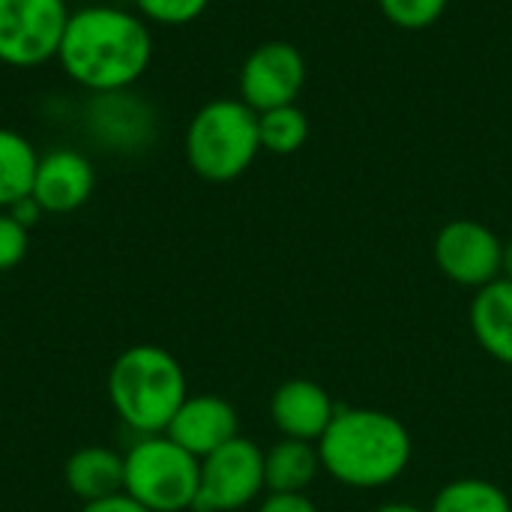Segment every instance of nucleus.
Returning <instances> with one entry per match:
<instances>
[{
  "mask_svg": "<svg viewBox=\"0 0 512 512\" xmlns=\"http://www.w3.org/2000/svg\"><path fill=\"white\" fill-rule=\"evenodd\" d=\"M153 36L138 12L120 6H84L69 15L57 63L90 93L129 90L150 66Z\"/></svg>",
  "mask_w": 512,
  "mask_h": 512,
  "instance_id": "obj_1",
  "label": "nucleus"
},
{
  "mask_svg": "<svg viewBox=\"0 0 512 512\" xmlns=\"http://www.w3.org/2000/svg\"><path fill=\"white\" fill-rule=\"evenodd\" d=\"M321 468L348 489L396 483L414 456L408 426L378 408H339L318 441Z\"/></svg>",
  "mask_w": 512,
  "mask_h": 512,
  "instance_id": "obj_2",
  "label": "nucleus"
},
{
  "mask_svg": "<svg viewBox=\"0 0 512 512\" xmlns=\"http://www.w3.org/2000/svg\"><path fill=\"white\" fill-rule=\"evenodd\" d=\"M189 384L180 360L159 345L126 348L108 372V402L120 423L141 435H165Z\"/></svg>",
  "mask_w": 512,
  "mask_h": 512,
  "instance_id": "obj_3",
  "label": "nucleus"
},
{
  "mask_svg": "<svg viewBox=\"0 0 512 512\" xmlns=\"http://www.w3.org/2000/svg\"><path fill=\"white\" fill-rule=\"evenodd\" d=\"M261 153L258 111L243 99H213L195 111L186 129L189 168L207 183H231Z\"/></svg>",
  "mask_w": 512,
  "mask_h": 512,
  "instance_id": "obj_4",
  "label": "nucleus"
},
{
  "mask_svg": "<svg viewBox=\"0 0 512 512\" xmlns=\"http://www.w3.org/2000/svg\"><path fill=\"white\" fill-rule=\"evenodd\" d=\"M123 492L150 512H183L195 507L201 459L186 453L168 435H141L123 453Z\"/></svg>",
  "mask_w": 512,
  "mask_h": 512,
  "instance_id": "obj_5",
  "label": "nucleus"
},
{
  "mask_svg": "<svg viewBox=\"0 0 512 512\" xmlns=\"http://www.w3.org/2000/svg\"><path fill=\"white\" fill-rule=\"evenodd\" d=\"M69 15L66 0H0V63L33 69L57 60Z\"/></svg>",
  "mask_w": 512,
  "mask_h": 512,
  "instance_id": "obj_6",
  "label": "nucleus"
},
{
  "mask_svg": "<svg viewBox=\"0 0 512 512\" xmlns=\"http://www.w3.org/2000/svg\"><path fill=\"white\" fill-rule=\"evenodd\" d=\"M267 492L264 483V450L237 435L216 453L201 459V483L195 512H234L249 507Z\"/></svg>",
  "mask_w": 512,
  "mask_h": 512,
  "instance_id": "obj_7",
  "label": "nucleus"
},
{
  "mask_svg": "<svg viewBox=\"0 0 512 512\" xmlns=\"http://www.w3.org/2000/svg\"><path fill=\"white\" fill-rule=\"evenodd\" d=\"M432 255L438 270L462 288L480 291L489 282L501 279L504 243L489 225L477 219L447 222L435 237Z\"/></svg>",
  "mask_w": 512,
  "mask_h": 512,
  "instance_id": "obj_8",
  "label": "nucleus"
},
{
  "mask_svg": "<svg viewBox=\"0 0 512 512\" xmlns=\"http://www.w3.org/2000/svg\"><path fill=\"white\" fill-rule=\"evenodd\" d=\"M306 84V60L285 39L261 42L240 66V99L252 111L294 105Z\"/></svg>",
  "mask_w": 512,
  "mask_h": 512,
  "instance_id": "obj_9",
  "label": "nucleus"
},
{
  "mask_svg": "<svg viewBox=\"0 0 512 512\" xmlns=\"http://www.w3.org/2000/svg\"><path fill=\"white\" fill-rule=\"evenodd\" d=\"M84 126L96 138L99 147L132 153L153 141L156 114L150 102L135 96L129 87V90L93 93L84 108Z\"/></svg>",
  "mask_w": 512,
  "mask_h": 512,
  "instance_id": "obj_10",
  "label": "nucleus"
},
{
  "mask_svg": "<svg viewBox=\"0 0 512 512\" xmlns=\"http://www.w3.org/2000/svg\"><path fill=\"white\" fill-rule=\"evenodd\" d=\"M165 435L195 459H204L240 435V417L228 399L213 393H198V396H186Z\"/></svg>",
  "mask_w": 512,
  "mask_h": 512,
  "instance_id": "obj_11",
  "label": "nucleus"
},
{
  "mask_svg": "<svg viewBox=\"0 0 512 512\" xmlns=\"http://www.w3.org/2000/svg\"><path fill=\"white\" fill-rule=\"evenodd\" d=\"M93 189H96V171L84 153L57 147L39 156L30 195L39 201L45 213H54V216L75 213L78 207L90 201Z\"/></svg>",
  "mask_w": 512,
  "mask_h": 512,
  "instance_id": "obj_12",
  "label": "nucleus"
},
{
  "mask_svg": "<svg viewBox=\"0 0 512 512\" xmlns=\"http://www.w3.org/2000/svg\"><path fill=\"white\" fill-rule=\"evenodd\" d=\"M339 405L333 396L309 378H291L276 387L270 399V420L282 432V438L318 444L330 429Z\"/></svg>",
  "mask_w": 512,
  "mask_h": 512,
  "instance_id": "obj_13",
  "label": "nucleus"
},
{
  "mask_svg": "<svg viewBox=\"0 0 512 512\" xmlns=\"http://www.w3.org/2000/svg\"><path fill=\"white\" fill-rule=\"evenodd\" d=\"M471 333L477 345L498 363L512 366V282L495 279L474 291L471 300Z\"/></svg>",
  "mask_w": 512,
  "mask_h": 512,
  "instance_id": "obj_14",
  "label": "nucleus"
},
{
  "mask_svg": "<svg viewBox=\"0 0 512 512\" xmlns=\"http://www.w3.org/2000/svg\"><path fill=\"white\" fill-rule=\"evenodd\" d=\"M63 480L66 489L84 504L111 498L123 492V480H126L123 453L111 447H81L66 459Z\"/></svg>",
  "mask_w": 512,
  "mask_h": 512,
  "instance_id": "obj_15",
  "label": "nucleus"
},
{
  "mask_svg": "<svg viewBox=\"0 0 512 512\" xmlns=\"http://www.w3.org/2000/svg\"><path fill=\"white\" fill-rule=\"evenodd\" d=\"M321 471L324 468H321L318 444L282 438L270 450H264V483H267V492L300 495V492H306L318 480Z\"/></svg>",
  "mask_w": 512,
  "mask_h": 512,
  "instance_id": "obj_16",
  "label": "nucleus"
},
{
  "mask_svg": "<svg viewBox=\"0 0 512 512\" xmlns=\"http://www.w3.org/2000/svg\"><path fill=\"white\" fill-rule=\"evenodd\" d=\"M36 165L39 153L33 144L21 132L0 126V210H9L33 192Z\"/></svg>",
  "mask_w": 512,
  "mask_h": 512,
  "instance_id": "obj_17",
  "label": "nucleus"
},
{
  "mask_svg": "<svg viewBox=\"0 0 512 512\" xmlns=\"http://www.w3.org/2000/svg\"><path fill=\"white\" fill-rule=\"evenodd\" d=\"M429 512H512V501L492 480L462 477V480L447 483L435 495Z\"/></svg>",
  "mask_w": 512,
  "mask_h": 512,
  "instance_id": "obj_18",
  "label": "nucleus"
},
{
  "mask_svg": "<svg viewBox=\"0 0 512 512\" xmlns=\"http://www.w3.org/2000/svg\"><path fill=\"white\" fill-rule=\"evenodd\" d=\"M258 135H261V150L276 156H291L309 141V117L297 108V102L261 111Z\"/></svg>",
  "mask_w": 512,
  "mask_h": 512,
  "instance_id": "obj_19",
  "label": "nucleus"
},
{
  "mask_svg": "<svg viewBox=\"0 0 512 512\" xmlns=\"http://www.w3.org/2000/svg\"><path fill=\"white\" fill-rule=\"evenodd\" d=\"M450 0H378L387 21L402 30H426L441 21Z\"/></svg>",
  "mask_w": 512,
  "mask_h": 512,
  "instance_id": "obj_20",
  "label": "nucleus"
},
{
  "mask_svg": "<svg viewBox=\"0 0 512 512\" xmlns=\"http://www.w3.org/2000/svg\"><path fill=\"white\" fill-rule=\"evenodd\" d=\"M135 12L144 21L165 24V27H183L201 18L210 6V0H132Z\"/></svg>",
  "mask_w": 512,
  "mask_h": 512,
  "instance_id": "obj_21",
  "label": "nucleus"
},
{
  "mask_svg": "<svg viewBox=\"0 0 512 512\" xmlns=\"http://www.w3.org/2000/svg\"><path fill=\"white\" fill-rule=\"evenodd\" d=\"M27 228L15 222L6 210H0V273L18 267L27 255Z\"/></svg>",
  "mask_w": 512,
  "mask_h": 512,
  "instance_id": "obj_22",
  "label": "nucleus"
},
{
  "mask_svg": "<svg viewBox=\"0 0 512 512\" xmlns=\"http://www.w3.org/2000/svg\"><path fill=\"white\" fill-rule=\"evenodd\" d=\"M258 512H318L315 501L300 492V495H285V492H267Z\"/></svg>",
  "mask_w": 512,
  "mask_h": 512,
  "instance_id": "obj_23",
  "label": "nucleus"
},
{
  "mask_svg": "<svg viewBox=\"0 0 512 512\" xmlns=\"http://www.w3.org/2000/svg\"><path fill=\"white\" fill-rule=\"evenodd\" d=\"M81 512H150L144 504H138L132 495H126V492H117V495H111V498H102V501H90V504H84Z\"/></svg>",
  "mask_w": 512,
  "mask_h": 512,
  "instance_id": "obj_24",
  "label": "nucleus"
},
{
  "mask_svg": "<svg viewBox=\"0 0 512 512\" xmlns=\"http://www.w3.org/2000/svg\"><path fill=\"white\" fill-rule=\"evenodd\" d=\"M6 213H9V216H12L15 222H21V225H24V228L30 231V228H33V225H36V222L42 219V213H45V210L39 207V201H36L33 195H27V198H21L18 204H12V207H9Z\"/></svg>",
  "mask_w": 512,
  "mask_h": 512,
  "instance_id": "obj_25",
  "label": "nucleus"
},
{
  "mask_svg": "<svg viewBox=\"0 0 512 512\" xmlns=\"http://www.w3.org/2000/svg\"><path fill=\"white\" fill-rule=\"evenodd\" d=\"M372 512H429L426 507H417L411 501H387V504H378Z\"/></svg>",
  "mask_w": 512,
  "mask_h": 512,
  "instance_id": "obj_26",
  "label": "nucleus"
},
{
  "mask_svg": "<svg viewBox=\"0 0 512 512\" xmlns=\"http://www.w3.org/2000/svg\"><path fill=\"white\" fill-rule=\"evenodd\" d=\"M501 276L512 282V240L504 243V261H501Z\"/></svg>",
  "mask_w": 512,
  "mask_h": 512,
  "instance_id": "obj_27",
  "label": "nucleus"
}]
</instances>
